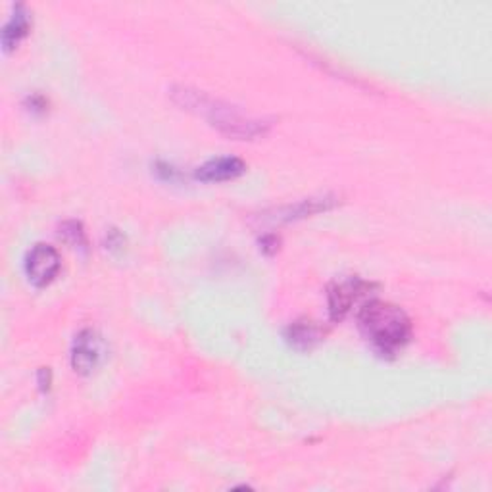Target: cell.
I'll use <instances>...</instances> for the list:
<instances>
[{
    "mask_svg": "<svg viewBox=\"0 0 492 492\" xmlns=\"http://www.w3.org/2000/svg\"><path fill=\"white\" fill-rule=\"evenodd\" d=\"M170 94L183 110L206 117L212 127H215L220 133L231 139H258L266 135L271 127L268 119L248 116L243 110H238L237 106L220 99H214L204 91H197L190 87H173Z\"/></svg>",
    "mask_w": 492,
    "mask_h": 492,
    "instance_id": "cell-1",
    "label": "cell"
},
{
    "mask_svg": "<svg viewBox=\"0 0 492 492\" xmlns=\"http://www.w3.org/2000/svg\"><path fill=\"white\" fill-rule=\"evenodd\" d=\"M358 326L364 337L383 354H394L407 343L412 323L406 311L383 300H369L358 314Z\"/></svg>",
    "mask_w": 492,
    "mask_h": 492,
    "instance_id": "cell-2",
    "label": "cell"
},
{
    "mask_svg": "<svg viewBox=\"0 0 492 492\" xmlns=\"http://www.w3.org/2000/svg\"><path fill=\"white\" fill-rule=\"evenodd\" d=\"M106 354V344L101 335L94 329H83L76 335L74 346H71V366L81 375H89L99 367Z\"/></svg>",
    "mask_w": 492,
    "mask_h": 492,
    "instance_id": "cell-3",
    "label": "cell"
},
{
    "mask_svg": "<svg viewBox=\"0 0 492 492\" xmlns=\"http://www.w3.org/2000/svg\"><path fill=\"white\" fill-rule=\"evenodd\" d=\"M60 266H62V260H60L58 250L44 243L35 245L26 258L28 278L37 286L49 285L58 275Z\"/></svg>",
    "mask_w": 492,
    "mask_h": 492,
    "instance_id": "cell-4",
    "label": "cell"
},
{
    "mask_svg": "<svg viewBox=\"0 0 492 492\" xmlns=\"http://www.w3.org/2000/svg\"><path fill=\"white\" fill-rule=\"evenodd\" d=\"M371 289V285L362 281L359 278H348L343 281L335 283L329 289V314L333 321L343 319L348 311L352 310V306L362 298L367 291Z\"/></svg>",
    "mask_w": 492,
    "mask_h": 492,
    "instance_id": "cell-5",
    "label": "cell"
},
{
    "mask_svg": "<svg viewBox=\"0 0 492 492\" xmlns=\"http://www.w3.org/2000/svg\"><path fill=\"white\" fill-rule=\"evenodd\" d=\"M246 164L241 158H235V156H220V158H214L200 165L195 172V177L200 179L204 183H218V181H230L241 173H245Z\"/></svg>",
    "mask_w": 492,
    "mask_h": 492,
    "instance_id": "cell-6",
    "label": "cell"
},
{
    "mask_svg": "<svg viewBox=\"0 0 492 492\" xmlns=\"http://www.w3.org/2000/svg\"><path fill=\"white\" fill-rule=\"evenodd\" d=\"M31 28V16L29 10L23 4H16L14 14L6 21V26L3 29V46L6 51L14 49V46L26 37Z\"/></svg>",
    "mask_w": 492,
    "mask_h": 492,
    "instance_id": "cell-7",
    "label": "cell"
},
{
    "mask_svg": "<svg viewBox=\"0 0 492 492\" xmlns=\"http://www.w3.org/2000/svg\"><path fill=\"white\" fill-rule=\"evenodd\" d=\"M335 202H337V200L331 198V197L300 200V202L293 204V206L283 208L278 215V220L291 222V220H298V218H306V215H314V214H319V212H326V210L333 208Z\"/></svg>",
    "mask_w": 492,
    "mask_h": 492,
    "instance_id": "cell-8",
    "label": "cell"
},
{
    "mask_svg": "<svg viewBox=\"0 0 492 492\" xmlns=\"http://www.w3.org/2000/svg\"><path fill=\"white\" fill-rule=\"evenodd\" d=\"M286 339H289V343L294 348H298V351H310V348L319 341V329L308 319L296 321L289 327V331H286Z\"/></svg>",
    "mask_w": 492,
    "mask_h": 492,
    "instance_id": "cell-9",
    "label": "cell"
},
{
    "mask_svg": "<svg viewBox=\"0 0 492 492\" xmlns=\"http://www.w3.org/2000/svg\"><path fill=\"white\" fill-rule=\"evenodd\" d=\"M60 237H62L64 241L71 246L87 250V245H89L87 235L79 222H64L62 225H60Z\"/></svg>",
    "mask_w": 492,
    "mask_h": 492,
    "instance_id": "cell-10",
    "label": "cell"
},
{
    "mask_svg": "<svg viewBox=\"0 0 492 492\" xmlns=\"http://www.w3.org/2000/svg\"><path fill=\"white\" fill-rule=\"evenodd\" d=\"M39 385H41V389L44 391V389H49V385H51V371L49 369H41L39 371Z\"/></svg>",
    "mask_w": 492,
    "mask_h": 492,
    "instance_id": "cell-11",
    "label": "cell"
}]
</instances>
